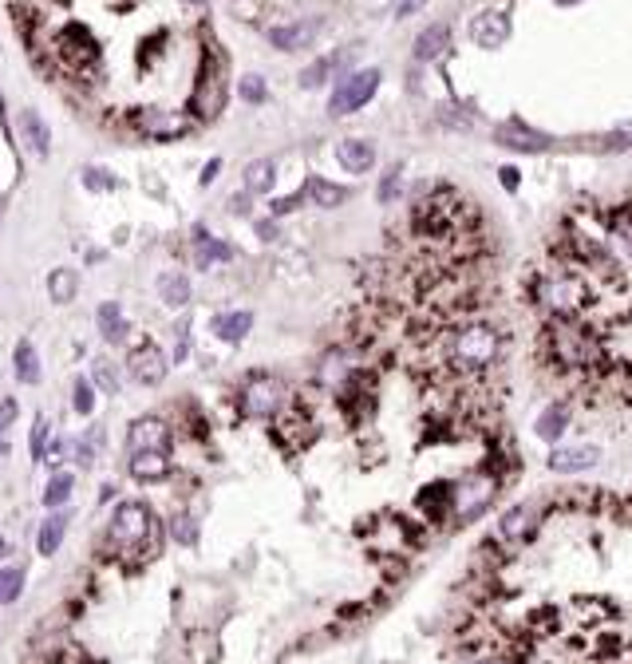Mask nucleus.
I'll list each match as a JSON object with an SVG mask.
<instances>
[{
	"instance_id": "f257e3e1",
	"label": "nucleus",
	"mask_w": 632,
	"mask_h": 664,
	"mask_svg": "<svg viewBox=\"0 0 632 664\" xmlns=\"http://www.w3.org/2000/svg\"><path fill=\"white\" fill-rule=\"evenodd\" d=\"M454 645L467 664H632V487L510 507L462 578Z\"/></svg>"
},
{
	"instance_id": "f03ea898",
	"label": "nucleus",
	"mask_w": 632,
	"mask_h": 664,
	"mask_svg": "<svg viewBox=\"0 0 632 664\" xmlns=\"http://www.w3.org/2000/svg\"><path fill=\"white\" fill-rule=\"evenodd\" d=\"M530 360L566 408L632 412V198L581 206L522 277Z\"/></svg>"
},
{
	"instance_id": "7ed1b4c3",
	"label": "nucleus",
	"mask_w": 632,
	"mask_h": 664,
	"mask_svg": "<svg viewBox=\"0 0 632 664\" xmlns=\"http://www.w3.org/2000/svg\"><path fill=\"white\" fill-rule=\"evenodd\" d=\"M146 542H151V507L138 499L118 502L111 518V546L118 553H143Z\"/></svg>"
},
{
	"instance_id": "20e7f679",
	"label": "nucleus",
	"mask_w": 632,
	"mask_h": 664,
	"mask_svg": "<svg viewBox=\"0 0 632 664\" xmlns=\"http://www.w3.org/2000/svg\"><path fill=\"white\" fill-rule=\"evenodd\" d=\"M52 48H56L59 64H64L67 72H75V75H92V72H95V64H99V44L92 40V32H87L83 24L59 28V36H56Z\"/></svg>"
},
{
	"instance_id": "39448f33",
	"label": "nucleus",
	"mask_w": 632,
	"mask_h": 664,
	"mask_svg": "<svg viewBox=\"0 0 632 664\" xmlns=\"http://www.w3.org/2000/svg\"><path fill=\"white\" fill-rule=\"evenodd\" d=\"M375 87H380V72H375V67L352 72L348 79H340V84H336V92H332V99H329V111H332V115H352V111H360V107L375 95Z\"/></svg>"
},
{
	"instance_id": "423d86ee",
	"label": "nucleus",
	"mask_w": 632,
	"mask_h": 664,
	"mask_svg": "<svg viewBox=\"0 0 632 664\" xmlns=\"http://www.w3.org/2000/svg\"><path fill=\"white\" fill-rule=\"evenodd\" d=\"M281 403H285V388L273 376H253L241 388V415H250V420H269V415L281 412Z\"/></svg>"
},
{
	"instance_id": "0eeeda50",
	"label": "nucleus",
	"mask_w": 632,
	"mask_h": 664,
	"mask_svg": "<svg viewBox=\"0 0 632 664\" xmlns=\"http://www.w3.org/2000/svg\"><path fill=\"white\" fill-rule=\"evenodd\" d=\"M166 368H171V360H166V352L158 349V344L143 341L138 349L131 352V360H127V372H131V380L146 384V388H154V384L166 380Z\"/></svg>"
},
{
	"instance_id": "6e6552de",
	"label": "nucleus",
	"mask_w": 632,
	"mask_h": 664,
	"mask_svg": "<svg viewBox=\"0 0 632 664\" xmlns=\"http://www.w3.org/2000/svg\"><path fill=\"white\" fill-rule=\"evenodd\" d=\"M276 439H281L285 451L309 447V443L316 439V420L309 412H301V408H289L281 415V423H276Z\"/></svg>"
},
{
	"instance_id": "1a4fd4ad",
	"label": "nucleus",
	"mask_w": 632,
	"mask_h": 664,
	"mask_svg": "<svg viewBox=\"0 0 632 664\" xmlns=\"http://www.w3.org/2000/svg\"><path fill=\"white\" fill-rule=\"evenodd\" d=\"M127 447H131V455L135 451H171V428L162 420H154V415H143L127 431Z\"/></svg>"
},
{
	"instance_id": "9d476101",
	"label": "nucleus",
	"mask_w": 632,
	"mask_h": 664,
	"mask_svg": "<svg viewBox=\"0 0 632 664\" xmlns=\"http://www.w3.org/2000/svg\"><path fill=\"white\" fill-rule=\"evenodd\" d=\"M135 131L151 135V138H182L186 131H190V123L178 115H166V111H135L131 115Z\"/></svg>"
},
{
	"instance_id": "9b49d317",
	"label": "nucleus",
	"mask_w": 632,
	"mask_h": 664,
	"mask_svg": "<svg viewBox=\"0 0 632 664\" xmlns=\"http://www.w3.org/2000/svg\"><path fill=\"white\" fill-rule=\"evenodd\" d=\"M336 158H340L344 171L364 174V171H372V163H375V146L368 138H344V143L336 146Z\"/></svg>"
},
{
	"instance_id": "f8f14e48",
	"label": "nucleus",
	"mask_w": 632,
	"mask_h": 664,
	"mask_svg": "<svg viewBox=\"0 0 632 664\" xmlns=\"http://www.w3.org/2000/svg\"><path fill=\"white\" fill-rule=\"evenodd\" d=\"M131 474L138 483H162L171 474V459H166V451H135Z\"/></svg>"
},
{
	"instance_id": "ddd939ff",
	"label": "nucleus",
	"mask_w": 632,
	"mask_h": 664,
	"mask_svg": "<svg viewBox=\"0 0 632 664\" xmlns=\"http://www.w3.org/2000/svg\"><path fill=\"white\" fill-rule=\"evenodd\" d=\"M470 36H474V44H482V48H498L502 40L510 36V24H506V16H498V13H482V16H474Z\"/></svg>"
},
{
	"instance_id": "4468645a",
	"label": "nucleus",
	"mask_w": 632,
	"mask_h": 664,
	"mask_svg": "<svg viewBox=\"0 0 632 664\" xmlns=\"http://www.w3.org/2000/svg\"><path fill=\"white\" fill-rule=\"evenodd\" d=\"M312 36H316V20H309V24H276V28H269V44L281 48V52H296V48H304Z\"/></svg>"
},
{
	"instance_id": "2eb2a0df",
	"label": "nucleus",
	"mask_w": 632,
	"mask_h": 664,
	"mask_svg": "<svg viewBox=\"0 0 632 664\" xmlns=\"http://www.w3.org/2000/svg\"><path fill=\"white\" fill-rule=\"evenodd\" d=\"M250 329H253V313H222V316H214V332H217V341H225V344H241L245 336H250Z\"/></svg>"
},
{
	"instance_id": "dca6fc26",
	"label": "nucleus",
	"mask_w": 632,
	"mask_h": 664,
	"mask_svg": "<svg viewBox=\"0 0 632 664\" xmlns=\"http://www.w3.org/2000/svg\"><path fill=\"white\" fill-rule=\"evenodd\" d=\"M233 250L225 242H217V237H210L206 230H198V250H194V265L198 270H210L214 261H230Z\"/></svg>"
},
{
	"instance_id": "f3484780",
	"label": "nucleus",
	"mask_w": 632,
	"mask_h": 664,
	"mask_svg": "<svg viewBox=\"0 0 632 664\" xmlns=\"http://www.w3.org/2000/svg\"><path fill=\"white\" fill-rule=\"evenodd\" d=\"M158 297H162V305H171V309H182V305L190 301V281H186L182 273L166 270L158 277Z\"/></svg>"
},
{
	"instance_id": "a211bd4d",
	"label": "nucleus",
	"mask_w": 632,
	"mask_h": 664,
	"mask_svg": "<svg viewBox=\"0 0 632 664\" xmlns=\"http://www.w3.org/2000/svg\"><path fill=\"white\" fill-rule=\"evenodd\" d=\"M95 321H99V332H103V341H123L127 336V321H123V309H118V301H103L99 305V313H95Z\"/></svg>"
},
{
	"instance_id": "6ab92c4d",
	"label": "nucleus",
	"mask_w": 632,
	"mask_h": 664,
	"mask_svg": "<svg viewBox=\"0 0 632 664\" xmlns=\"http://www.w3.org/2000/svg\"><path fill=\"white\" fill-rule=\"evenodd\" d=\"M276 182V166L269 158H257V163L245 166V194H269Z\"/></svg>"
},
{
	"instance_id": "aec40b11",
	"label": "nucleus",
	"mask_w": 632,
	"mask_h": 664,
	"mask_svg": "<svg viewBox=\"0 0 632 664\" xmlns=\"http://www.w3.org/2000/svg\"><path fill=\"white\" fill-rule=\"evenodd\" d=\"M20 131H24L28 146H32L36 155H48V146H52V135H48L44 119H40L36 111H20Z\"/></svg>"
},
{
	"instance_id": "412c9836",
	"label": "nucleus",
	"mask_w": 632,
	"mask_h": 664,
	"mask_svg": "<svg viewBox=\"0 0 632 664\" xmlns=\"http://www.w3.org/2000/svg\"><path fill=\"white\" fill-rule=\"evenodd\" d=\"M67 534V514H52V518L40 527V538H36V550L44 553V558H52V553L59 550V542H64Z\"/></svg>"
},
{
	"instance_id": "4be33fe9",
	"label": "nucleus",
	"mask_w": 632,
	"mask_h": 664,
	"mask_svg": "<svg viewBox=\"0 0 632 664\" xmlns=\"http://www.w3.org/2000/svg\"><path fill=\"white\" fill-rule=\"evenodd\" d=\"M348 64V52H336V56H324V59H316V64H309L301 72V84L304 87H320L329 75H336V67H344Z\"/></svg>"
},
{
	"instance_id": "5701e85b",
	"label": "nucleus",
	"mask_w": 632,
	"mask_h": 664,
	"mask_svg": "<svg viewBox=\"0 0 632 664\" xmlns=\"http://www.w3.org/2000/svg\"><path fill=\"white\" fill-rule=\"evenodd\" d=\"M13 368H16V380H20V384H36V380H40V360H36L32 341H20V344H16Z\"/></svg>"
},
{
	"instance_id": "b1692460",
	"label": "nucleus",
	"mask_w": 632,
	"mask_h": 664,
	"mask_svg": "<svg viewBox=\"0 0 632 664\" xmlns=\"http://www.w3.org/2000/svg\"><path fill=\"white\" fill-rule=\"evenodd\" d=\"M447 24H431V28H423L419 32V40H415V59H434L447 48Z\"/></svg>"
},
{
	"instance_id": "393cba45",
	"label": "nucleus",
	"mask_w": 632,
	"mask_h": 664,
	"mask_svg": "<svg viewBox=\"0 0 632 664\" xmlns=\"http://www.w3.org/2000/svg\"><path fill=\"white\" fill-rule=\"evenodd\" d=\"M75 289H79L75 270H52V277H48V293H52V301H59V305L72 301Z\"/></svg>"
},
{
	"instance_id": "a878e982",
	"label": "nucleus",
	"mask_w": 632,
	"mask_h": 664,
	"mask_svg": "<svg viewBox=\"0 0 632 664\" xmlns=\"http://www.w3.org/2000/svg\"><path fill=\"white\" fill-rule=\"evenodd\" d=\"M498 138H502L506 146H522V151H538V146H546V138H541V135H530L526 127H518V123L502 127Z\"/></svg>"
},
{
	"instance_id": "bb28decb",
	"label": "nucleus",
	"mask_w": 632,
	"mask_h": 664,
	"mask_svg": "<svg viewBox=\"0 0 632 664\" xmlns=\"http://www.w3.org/2000/svg\"><path fill=\"white\" fill-rule=\"evenodd\" d=\"M309 194L316 206H340L344 198H348L344 186H332V182H324V178H309Z\"/></svg>"
},
{
	"instance_id": "cd10ccee",
	"label": "nucleus",
	"mask_w": 632,
	"mask_h": 664,
	"mask_svg": "<svg viewBox=\"0 0 632 664\" xmlns=\"http://www.w3.org/2000/svg\"><path fill=\"white\" fill-rule=\"evenodd\" d=\"M72 487H75L72 474H56V479L44 487V507H64V502L72 499Z\"/></svg>"
},
{
	"instance_id": "c85d7f7f",
	"label": "nucleus",
	"mask_w": 632,
	"mask_h": 664,
	"mask_svg": "<svg viewBox=\"0 0 632 664\" xmlns=\"http://www.w3.org/2000/svg\"><path fill=\"white\" fill-rule=\"evenodd\" d=\"M20 586H24V573H20V570H0V606L16 601Z\"/></svg>"
},
{
	"instance_id": "c756f323",
	"label": "nucleus",
	"mask_w": 632,
	"mask_h": 664,
	"mask_svg": "<svg viewBox=\"0 0 632 664\" xmlns=\"http://www.w3.org/2000/svg\"><path fill=\"white\" fill-rule=\"evenodd\" d=\"M72 403H75L79 415H92V408H95V392H92V384H87L83 376L72 384Z\"/></svg>"
},
{
	"instance_id": "7c9ffc66",
	"label": "nucleus",
	"mask_w": 632,
	"mask_h": 664,
	"mask_svg": "<svg viewBox=\"0 0 632 664\" xmlns=\"http://www.w3.org/2000/svg\"><path fill=\"white\" fill-rule=\"evenodd\" d=\"M95 384L107 395H118V372L111 368V360H95Z\"/></svg>"
},
{
	"instance_id": "2f4dec72",
	"label": "nucleus",
	"mask_w": 632,
	"mask_h": 664,
	"mask_svg": "<svg viewBox=\"0 0 632 664\" xmlns=\"http://www.w3.org/2000/svg\"><path fill=\"white\" fill-rule=\"evenodd\" d=\"M237 92H241V99L245 103H265V84H261V75H245L241 84H237Z\"/></svg>"
},
{
	"instance_id": "473e14b6",
	"label": "nucleus",
	"mask_w": 632,
	"mask_h": 664,
	"mask_svg": "<svg viewBox=\"0 0 632 664\" xmlns=\"http://www.w3.org/2000/svg\"><path fill=\"white\" fill-rule=\"evenodd\" d=\"M48 415H36V423H32V455L36 459H44V439H48Z\"/></svg>"
},
{
	"instance_id": "72a5a7b5",
	"label": "nucleus",
	"mask_w": 632,
	"mask_h": 664,
	"mask_svg": "<svg viewBox=\"0 0 632 664\" xmlns=\"http://www.w3.org/2000/svg\"><path fill=\"white\" fill-rule=\"evenodd\" d=\"M186 349H190V324H178V341H174V364L186 360Z\"/></svg>"
},
{
	"instance_id": "f704fd0d",
	"label": "nucleus",
	"mask_w": 632,
	"mask_h": 664,
	"mask_svg": "<svg viewBox=\"0 0 632 664\" xmlns=\"http://www.w3.org/2000/svg\"><path fill=\"white\" fill-rule=\"evenodd\" d=\"M92 447H95V435H92V439H83V443H79V447H75L79 467H92V463H95V459H92Z\"/></svg>"
},
{
	"instance_id": "c9c22d12",
	"label": "nucleus",
	"mask_w": 632,
	"mask_h": 664,
	"mask_svg": "<svg viewBox=\"0 0 632 664\" xmlns=\"http://www.w3.org/2000/svg\"><path fill=\"white\" fill-rule=\"evenodd\" d=\"M16 412H20L16 400H4V403H0V431H8V423L16 420Z\"/></svg>"
},
{
	"instance_id": "e433bc0d",
	"label": "nucleus",
	"mask_w": 632,
	"mask_h": 664,
	"mask_svg": "<svg viewBox=\"0 0 632 664\" xmlns=\"http://www.w3.org/2000/svg\"><path fill=\"white\" fill-rule=\"evenodd\" d=\"M174 538L178 542H194V530H190V518H174Z\"/></svg>"
},
{
	"instance_id": "4c0bfd02",
	"label": "nucleus",
	"mask_w": 632,
	"mask_h": 664,
	"mask_svg": "<svg viewBox=\"0 0 632 664\" xmlns=\"http://www.w3.org/2000/svg\"><path fill=\"white\" fill-rule=\"evenodd\" d=\"M423 4H427V0H399V4H395V16H399V20L403 16H415Z\"/></svg>"
},
{
	"instance_id": "58836bf2",
	"label": "nucleus",
	"mask_w": 632,
	"mask_h": 664,
	"mask_svg": "<svg viewBox=\"0 0 632 664\" xmlns=\"http://www.w3.org/2000/svg\"><path fill=\"white\" fill-rule=\"evenodd\" d=\"M395 190H399V174L391 171L388 178H383V186H380V198H383V202H391V194H395Z\"/></svg>"
},
{
	"instance_id": "ea45409f",
	"label": "nucleus",
	"mask_w": 632,
	"mask_h": 664,
	"mask_svg": "<svg viewBox=\"0 0 632 664\" xmlns=\"http://www.w3.org/2000/svg\"><path fill=\"white\" fill-rule=\"evenodd\" d=\"M217 171H222V158H210V163H206V171H202V178H198V182H202V186H210L214 178H217Z\"/></svg>"
},
{
	"instance_id": "a19ab883",
	"label": "nucleus",
	"mask_w": 632,
	"mask_h": 664,
	"mask_svg": "<svg viewBox=\"0 0 632 664\" xmlns=\"http://www.w3.org/2000/svg\"><path fill=\"white\" fill-rule=\"evenodd\" d=\"M296 206H301V194H289V198H281V202H273V214H289Z\"/></svg>"
},
{
	"instance_id": "79ce46f5",
	"label": "nucleus",
	"mask_w": 632,
	"mask_h": 664,
	"mask_svg": "<svg viewBox=\"0 0 632 664\" xmlns=\"http://www.w3.org/2000/svg\"><path fill=\"white\" fill-rule=\"evenodd\" d=\"M230 206H233V214H245V210H250V202H245V194H241V198L233 194V198H230Z\"/></svg>"
},
{
	"instance_id": "37998d69",
	"label": "nucleus",
	"mask_w": 632,
	"mask_h": 664,
	"mask_svg": "<svg viewBox=\"0 0 632 664\" xmlns=\"http://www.w3.org/2000/svg\"><path fill=\"white\" fill-rule=\"evenodd\" d=\"M257 234H261V237H276V230H273V222H257Z\"/></svg>"
},
{
	"instance_id": "c03bdc74",
	"label": "nucleus",
	"mask_w": 632,
	"mask_h": 664,
	"mask_svg": "<svg viewBox=\"0 0 632 664\" xmlns=\"http://www.w3.org/2000/svg\"><path fill=\"white\" fill-rule=\"evenodd\" d=\"M0 447H4V431H0Z\"/></svg>"
},
{
	"instance_id": "a18cd8bd",
	"label": "nucleus",
	"mask_w": 632,
	"mask_h": 664,
	"mask_svg": "<svg viewBox=\"0 0 632 664\" xmlns=\"http://www.w3.org/2000/svg\"><path fill=\"white\" fill-rule=\"evenodd\" d=\"M0 550H4V542H0Z\"/></svg>"
},
{
	"instance_id": "49530a36",
	"label": "nucleus",
	"mask_w": 632,
	"mask_h": 664,
	"mask_svg": "<svg viewBox=\"0 0 632 664\" xmlns=\"http://www.w3.org/2000/svg\"><path fill=\"white\" fill-rule=\"evenodd\" d=\"M561 4H569V0H561Z\"/></svg>"
}]
</instances>
